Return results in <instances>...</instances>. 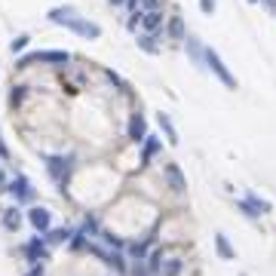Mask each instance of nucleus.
<instances>
[{
    "instance_id": "1",
    "label": "nucleus",
    "mask_w": 276,
    "mask_h": 276,
    "mask_svg": "<svg viewBox=\"0 0 276 276\" xmlns=\"http://www.w3.org/2000/svg\"><path fill=\"white\" fill-rule=\"evenodd\" d=\"M49 22H55V25H68L71 31L83 34V37H98V34H101V28H98V25H92V22L77 19L71 6H65V9H62V6H59V9H49Z\"/></svg>"
},
{
    "instance_id": "2",
    "label": "nucleus",
    "mask_w": 276,
    "mask_h": 276,
    "mask_svg": "<svg viewBox=\"0 0 276 276\" xmlns=\"http://www.w3.org/2000/svg\"><path fill=\"white\" fill-rule=\"evenodd\" d=\"M71 163H74V157H49L46 160V172L55 178V184H68V175H71Z\"/></svg>"
},
{
    "instance_id": "3",
    "label": "nucleus",
    "mask_w": 276,
    "mask_h": 276,
    "mask_svg": "<svg viewBox=\"0 0 276 276\" xmlns=\"http://www.w3.org/2000/svg\"><path fill=\"white\" fill-rule=\"evenodd\" d=\"M37 62H55V65H68V62H71V55H68V52H31V55H25V59L19 62V68H31V65H37Z\"/></svg>"
},
{
    "instance_id": "4",
    "label": "nucleus",
    "mask_w": 276,
    "mask_h": 276,
    "mask_svg": "<svg viewBox=\"0 0 276 276\" xmlns=\"http://www.w3.org/2000/svg\"><path fill=\"white\" fill-rule=\"evenodd\" d=\"M6 190L13 193L19 203L34 200V187H31V181H28V178H16V181H9V187H6Z\"/></svg>"
},
{
    "instance_id": "5",
    "label": "nucleus",
    "mask_w": 276,
    "mask_h": 276,
    "mask_svg": "<svg viewBox=\"0 0 276 276\" xmlns=\"http://www.w3.org/2000/svg\"><path fill=\"white\" fill-rule=\"evenodd\" d=\"M28 221H31V227H34V230L46 233V230H49V224H52V215L46 212L43 206H37V209H31V212H28Z\"/></svg>"
},
{
    "instance_id": "6",
    "label": "nucleus",
    "mask_w": 276,
    "mask_h": 276,
    "mask_svg": "<svg viewBox=\"0 0 276 276\" xmlns=\"http://www.w3.org/2000/svg\"><path fill=\"white\" fill-rule=\"evenodd\" d=\"M25 255H28V261H43L46 258V246H43V239H31V243L25 246Z\"/></svg>"
},
{
    "instance_id": "7",
    "label": "nucleus",
    "mask_w": 276,
    "mask_h": 276,
    "mask_svg": "<svg viewBox=\"0 0 276 276\" xmlns=\"http://www.w3.org/2000/svg\"><path fill=\"white\" fill-rule=\"evenodd\" d=\"M129 138L138 144V141H144V120L141 117H132V123H129Z\"/></svg>"
},
{
    "instance_id": "8",
    "label": "nucleus",
    "mask_w": 276,
    "mask_h": 276,
    "mask_svg": "<svg viewBox=\"0 0 276 276\" xmlns=\"http://www.w3.org/2000/svg\"><path fill=\"white\" fill-rule=\"evenodd\" d=\"M166 175H169V181H172V187H175V190H184V178H181L178 166H166Z\"/></svg>"
},
{
    "instance_id": "9",
    "label": "nucleus",
    "mask_w": 276,
    "mask_h": 276,
    "mask_svg": "<svg viewBox=\"0 0 276 276\" xmlns=\"http://www.w3.org/2000/svg\"><path fill=\"white\" fill-rule=\"evenodd\" d=\"M19 224H22L19 212H16V209H9V212L3 215V227H6V230H19Z\"/></svg>"
},
{
    "instance_id": "10",
    "label": "nucleus",
    "mask_w": 276,
    "mask_h": 276,
    "mask_svg": "<svg viewBox=\"0 0 276 276\" xmlns=\"http://www.w3.org/2000/svg\"><path fill=\"white\" fill-rule=\"evenodd\" d=\"M215 246H218V252H221L224 258H233V249H230V243H227V236H215Z\"/></svg>"
},
{
    "instance_id": "11",
    "label": "nucleus",
    "mask_w": 276,
    "mask_h": 276,
    "mask_svg": "<svg viewBox=\"0 0 276 276\" xmlns=\"http://www.w3.org/2000/svg\"><path fill=\"white\" fill-rule=\"evenodd\" d=\"M25 89H28V86H13V92H9V105H13V108L22 105V98H25Z\"/></svg>"
},
{
    "instance_id": "12",
    "label": "nucleus",
    "mask_w": 276,
    "mask_h": 276,
    "mask_svg": "<svg viewBox=\"0 0 276 276\" xmlns=\"http://www.w3.org/2000/svg\"><path fill=\"white\" fill-rule=\"evenodd\" d=\"M141 22L147 31H154V28H160V13H147V16H141Z\"/></svg>"
},
{
    "instance_id": "13",
    "label": "nucleus",
    "mask_w": 276,
    "mask_h": 276,
    "mask_svg": "<svg viewBox=\"0 0 276 276\" xmlns=\"http://www.w3.org/2000/svg\"><path fill=\"white\" fill-rule=\"evenodd\" d=\"M68 236H71V230H52V233L46 236V239H49V243H65Z\"/></svg>"
},
{
    "instance_id": "14",
    "label": "nucleus",
    "mask_w": 276,
    "mask_h": 276,
    "mask_svg": "<svg viewBox=\"0 0 276 276\" xmlns=\"http://www.w3.org/2000/svg\"><path fill=\"white\" fill-rule=\"evenodd\" d=\"M178 273H181V261H169L163 270V276H178Z\"/></svg>"
},
{
    "instance_id": "15",
    "label": "nucleus",
    "mask_w": 276,
    "mask_h": 276,
    "mask_svg": "<svg viewBox=\"0 0 276 276\" xmlns=\"http://www.w3.org/2000/svg\"><path fill=\"white\" fill-rule=\"evenodd\" d=\"M25 46H28V37H16L13 43H9V49H13V52H22Z\"/></svg>"
},
{
    "instance_id": "16",
    "label": "nucleus",
    "mask_w": 276,
    "mask_h": 276,
    "mask_svg": "<svg viewBox=\"0 0 276 276\" xmlns=\"http://www.w3.org/2000/svg\"><path fill=\"white\" fill-rule=\"evenodd\" d=\"M160 123H163V129H166V135H169V141H178V138H175V129H172V123H169L166 117H160Z\"/></svg>"
},
{
    "instance_id": "17",
    "label": "nucleus",
    "mask_w": 276,
    "mask_h": 276,
    "mask_svg": "<svg viewBox=\"0 0 276 276\" xmlns=\"http://www.w3.org/2000/svg\"><path fill=\"white\" fill-rule=\"evenodd\" d=\"M154 154H157V141H147V147H144V157H141V160L147 163V160H151Z\"/></svg>"
},
{
    "instance_id": "18",
    "label": "nucleus",
    "mask_w": 276,
    "mask_h": 276,
    "mask_svg": "<svg viewBox=\"0 0 276 276\" xmlns=\"http://www.w3.org/2000/svg\"><path fill=\"white\" fill-rule=\"evenodd\" d=\"M144 249H147V243H135V246H132V255H135V258H141V255H144Z\"/></svg>"
},
{
    "instance_id": "19",
    "label": "nucleus",
    "mask_w": 276,
    "mask_h": 276,
    "mask_svg": "<svg viewBox=\"0 0 276 276\" xmlns=\"http://www.w3.org/2000/svg\"><path fill=\"white\" fill-rule=\"evenodd\" d=\"M3 184H6V175H3V172H0V190H3Z\"/></svg>"
},
{
    "instance_id": "20",
    "label": "nucleus",
    "mask_w": 276,
    "mask_h": 276,
    "mask_svg": "<svg viewBox=\"0 0 276 276\" xmlns=\"http://www.w3.org/2000/svg\"><path fill=\"white\" fill-rule=\"evenodd\" d=\"M160 3V0H144V6H157Z\"/></svg>"
},
{
    "instance_id": "21",
    "label": "nucleus",
    "mask_w": 276,
    "mask_h": 276,
    "mask_svg": "<svg viewBox=\"0 0 276 276\" xmlns=\"http://www.w3.org/2000/svg\"><path fill=\"white\" fill-rule=\"evenodd\" d=\"M0 157H6V147L3 144H0Z\"/></svg>"
},
{
    "instance_id": "22",
    "label": "nucleus",
    "mask_w": 276,
    "mask_h": 276,
    "mask_svg": "<svg viewBox=\"0 0 276 276\" xmlns=\"http://www.w3.org/2000/svg\"><path fill=\"white\" fill-rule=\"evenodd\" d=\"M111 3H114V6H120V3H123V0H111Z\"/></svg>"
}]
</instances>
